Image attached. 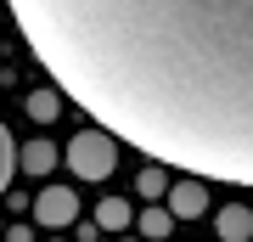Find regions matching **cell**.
Here are the masks:
<instances>
[{"mask_svg":"<svg viewBox=\"0 0 253 242\" xmlns=\"http://www.w3.org/2000/svg\"><path fill=\"white\" fill-rule=\"evenodd\" d=\"M163 192H169V220H203L208 214V186L197 175L174 180V186H163Z\"/></svg>","mask_w":253,"mask_h":242,"instance_id":"277c9868","label":"cell"},{"mask_svg":"<svg viewBox=\"0 0 253 242\" xmlns=\"http://www.w3.org/2000/svg\"><path fill=\"white\" fill-rule=\"evenodd\" d=\"M17 163H23L28 175H45V169H56V146L51 141H28L23 152H17Z\"/></svg>","mask_w":253,"mask_h":242,"instance_id":"8992f818","label":"cell"},{"mask_svg":"<svg viewBox=\"0 0 253 242\" xmlns=\"http://www.w3.org/2000/svg\"><path fill=\"white\" fill-rule=\"evenodd\" d=\"M113 141L197 180H253V0H0Z\"/></svg>","mask_w":253,"mask_h":242,"instance_id":"6da1fadb","label":"cell"},{"mask_svg":"<svg viewBox=\"0 0 253 242\" xmlns=\"http://www.w3.org/2000/svg\"><path fill=\"white\" fill-rule=\"evenodd\" d=\"M11 175H17V141H11V130L0 124V192L11 186Z\"/></svg>","mask_w":253,"mask_h":242,"instance_id":"9c48e42d","label":"cell"},{"mask_svg":"<svg viewBox=\"0 0 253 242\" xmlns=\"http://www.w3.org/2000/svg\"><path fill=\"white\" fill-rule=\"evenodd\" d=\"M124 242H129V237H124Z\"/></svg>","mask_w":253,"mask_h":242,"instance_id":"7c38bea8","label":"cell"},{"mask_svg":"<svg viewBox=\"0 0 253 242\" xmlns=\"http://www.w3.org/2000/svg\"><path fill=\"white\" fill-rule=\"evenodd\" d=\"M214 231L225 237V242H248V237H253V208H248V203H225V208L214 214Z\"/></svg>","mask_w":253,"mask_h":242,"instance_id":"5b68a950","label":"cell"},{"mask_svg":"<svg viewBox=\"0 0 253 242\" xmlns=\"http://www.w3.org/2000/svg\"><path fill=\"white\" fill-rule=\"evenodd\" d=\"M96 225H101V231H124V225H129V203L124 197H101L96 203Z\"/></svg>","mask_w":253,"mask_h":242,"instance_id":"52a82bcc","label":"cell"},{"mask_svg":"<svg viewBox=\"0 0 253 242\" xmlns=\"http://www.w3.org/2000/svg\"><path fill=\"white\" fill-rule=\"evenodd\" d=\"M62 158H68V169L79 175V180H107V175L118 169V141H113L101 124H90V130H79V135L68 141Z\"/></svg>","mask_w":253,"mask_h":242,"instance_id":"7a4b0ae2","label":"cell"},{"mask_svg":"<svg viewBox=\"0 0 253 242\" xmlns=\"http://www.w3.org/2000/svg\"><path fill=\"white\" fill-rule=\"evenodd\" d=\"M163 186H169L163 169H146V175H141V192H146V197H163Z\"/></svg>","mask_w":253,"mask_h":242,"instance_id":"8fae6325","label":"cell"},{"mask_svg":"<svg viewBox=\"0 0 253 242\" xmlns=\"http://www.w3.org/2000/svg\"><path fill=\"white\" fill-rule=\"evenodd\" d=\"M34 220L45 225V231L73 225V220H79V197H73V186H40V197H34Z\"/></svg>","mask_w":253,"mask_h":242,"instance_id":"3957f363","label":"cell"},{"mask_svg":"<svg viewBox=\"0 0 253 242\" xmlns=\"http://www.w3.org/2000/svg\"><path fill=\"white\" fill-rule=\"evenodd\" d=\"M135 225H141V237H146V242H158V237H169V231H174L169 208H146V214H141Z\"/></svg>","mask_w":253,"mask_h":242,"instance_id":"ba28073f","label":"cell"},{"mask_svg":"<svg viewBox=\"0 0 253 242\" xmlns=\"http://www.w3.org/2000/svg\"><path fill=\"white\" fill-rule=\"evenodd\" d=\"M56 107H62V101H56V90H34V96H28V113H34L40 124H51Z\"/></svg>","mask_w":253,"mask_h":242,"instance_id":"30bf717a","label":"cell"}]
</instances>
